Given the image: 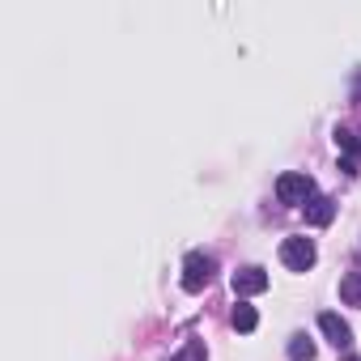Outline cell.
<instances>
[{
    "mask_svg": "<svg viewBox=\"0 0 361 361\" xmlns=\"http://www.w3.org/2000/svg\"><path fill=\"white\" fill-rule=\"evenodd\" d=\"M314 196H319V192H314V178L302 174V170H285V174L276 178V200L289 204V209H306Z\"/></svg>",
    "mask_w": 361,
    "mask_h": 361,
    "instance_id": "obj_1",
    "label": "cell"
},
{
    "mask_svg": "<svg viewBox=\"0 0 361 361\" xmlns=\"http://www.w3.org/2000/svg\"><path fill=\"white\" fill-rule=\"evenodd\" d=\"M213 272H217V259L204 255V251H192V255L183 259V289H188V293H200V289L213 281Z\"/></svg>",
    "mask_w": 361,
    "mask_h": 361,
    "instance_id": "obj_2",
    "label": "cell"
},
{
    "mask_svg": "<svg viewBox=\"0 0 361 361\" xmlns=\"http://www.w3.org/2000/svg\"><path fill=\"white\" fill-rule=\"evenodd\" d=\"M314 259H319V251H314L310 238H285V243H281V264H285L289 272H310Z\"/></svg>",
    "mask_w": 361,
    "mask_h": 361,
    "instance_id": "obj_3",
    "label": "cell"
},
{
    "mask_svg": "<svg viewBox=\"0 0 361 361\" xmlns=\"http://www.w3.org/2000/svg\"><path fill=\"white\" fill-rule=\"evenodd\" d=\"M230 285H234L238 298H255V293L268 289V272H264V268H238V272L230 276Z\"/></svg>",
    "mask_w": 361,
    "mask_h": 361,
    "instance_id": "obj_4",
    "label": "cell"
},
{
    "mask_svg": "<svg viewBox=\"0 0 361 361\" xmlns=\"http://www.w3.org/2000/svg\"><path fill=\"white\" fill-rule=\"evenodd\" d=\"M319 327H323V336H327L336 348H348V344H353V327H348L340 314H331V310H327V314H319Z\"/></svg>",
    "mask_w": 361,
    "mask_h": 361,
    "instance_id": "obj_5",
    "label": "cell"
},
{
    "mask_svg": "<svg viewBox=\"0 0 361 361\" xmlns=\"http://www.w3.org/2000/svg\"><path fill=\"white\" fill-rule=\"evenodd\" d=\"M331 217H336V200L331 196H314L306 204V221L310 226H331Z\"/></svg>",
    "mask_w": 361,
    "mask_h": 361,
    "instance_id": "obj_6",
    "label": "cell"
},
{
    "mask_svg": "<svg viewBox=\"0 0 361 361\" xmlns=\"http://www.w3.org/2000/svg\"><path fill=\"white\" fill-rule=\"evenodd\" d=\"M340 298H344V306H361V272L340 276Z\"/></svg>",
    "mask_w": 361,
    "mask_h": 361,
    "instance_id": "obj_7",
    "label": "cell"
},
{
    "mask_svg": "<svg viewBox=\"0 0 361 361\" xmlns=\"http://www.w3.org/2000/svg\"><path fill=\"white\" fill-rule=\"evenodd\" d=\"M336 145L353 157V153H361V128H336Z\"/></svg>",
    "mask_w": 361,
    "mask_h": 361,
    "instance_id": "obj_8",
    "label": "cell"
},
{
    "mask_svg": "<svg viewBox=\"0 0 361 361\" xmlns=\"http://www.w3.org/2000/svg\"><path fill=\"white\" fill-rule=\"evenodd\" d=\"M255 323H259V314H255V306H247V302H238V306H234V327H238V331H255Z\"/></svg>",
    "mask_w": 361,
    "mask_h": 361,
    "instance_id": "obj_9",
    "label": "cell"
},
{
    "mask_svg": "<svg viewBox=\"0 0 361 361\" xmlns=\"http://www.w3.org/2000/svg\"><path fill=\"white\" fill-rule=\"evenodd\" d=\"M289 357H293V361H310V357H314V344H310L306 336H293V340H289Z\"/></svg>",
    "mask_w": 361,
    "mask_h": 361,
    "instance_id": "obj_10",
    "label": "cell"
},
{
    "mask_svg": "<svg viewBox=\"0 0 361 361\" xmlns=\"http://www.w3.org/2000/svg\"><path fill=\"white\" fill-rule=\"evenodd\" d=\"M170 361H209V353H204V344H200V340H192L183 353H178V357H170Z\"/></svg>",
    "mask_w": 361,
    "mask_h": 361,
    "instance_id": "obj_11",
    "label": "cell"
},
{
    "mask_svg": "<svg viewBox=\"0 0 361 361\" xmlns=\"http://www.w3.org/2000/svg\"><path fill=\"white\" fill-rule=\"evenodd\" d=\"M353 102H361V73H357V81H353Z\"/></svg>",
    "mask_w": 361,
    "mask_h": 361,
    "instance_id": "obj_12",
    "label": "cell"
},
{
    "mask_svg": "<svg viewBox=\"0 0 361 361\" xmlns=\"http://www.w3.org/2000/svg\"><path fill=\"white\" fill-rule=\"evenodd\" d=\"M344 361H361V357H344Z\"/></svg>",
    "mask_w": 361,
    "mask_h": 361,
    "instance_id": "obj_13",
    "label": "cell"
}]
</instances>
